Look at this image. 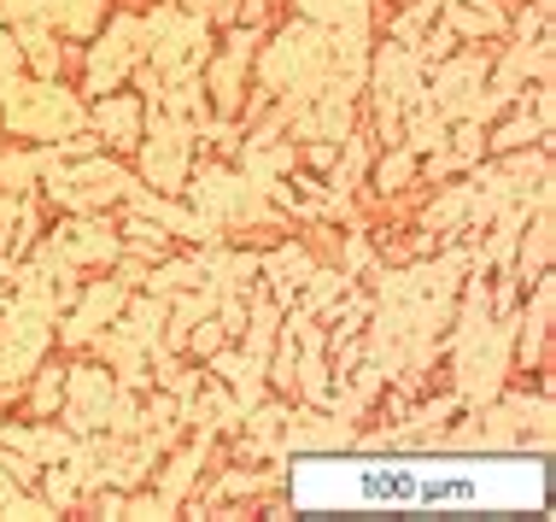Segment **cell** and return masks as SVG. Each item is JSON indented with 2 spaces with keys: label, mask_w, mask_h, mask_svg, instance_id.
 I'll use <instances>...</instances> for the list:
<instances>
[{
  "label": "cell",
  "mask_w": 556,
  "mask_h": 522,
  "mask_svg": "<svg viewBox=\"0 0 556 522\" xmlns=\"http://www.w3.org/2000/svg\"><path fill=\"white\" fill-rule=\"evenodd\" d=\"M41 183V165H36V147L29 141H0V194H12V200H29Z\"/></svg>",
  "instance_id": "3"
},
{
  "label": "cell",
  "mask_w": 556,
  "mask_h": 522,
  "mask_svg": "<svg viewBox=\"0 0 556 522\" xmlns=\"http://www.w3.org/2000/svg\"><path fill=\"white\" fill-rule=\"evenodd\" d=\"M88 129H94L100 147H112V153H135L141 136H147V100L129 95V88L94 95V107H88Z\"/></svg>",
  "instance_id": "1"
},
{
  "label": "cell",
  "mask_w": 556,
  "mask_h": 522,
  "mask_svg": "<svg viewBox=\"0 0 556 522\" xmlns=\"http://www.w3.org/2000/svg\"><path fill=\"white\" fill-rule=\"evenodd\" d=\"M551 129L539 124V117L528 107H509L504 124H486V159L492 153H521V147H533V141H545Z\"/></svg>",
  "instance_id": "4"
},
{
  "label": "cell",
  "mask_w": 556,
  "mask_h": 522,
  "mask_svg": "<svg viewBox=\"0 0 556 522\" xmlns=\"http://www.w3.org/2000/svg\"><path fill=\"white\" fill-rule=\"evenodd\" d=\"M18 406H24L29 423H48V417H59V406H65V358H53V352H48L36 370H29Z\"/></svg>",
  "instance_id": "2"
},
{
  "label": "cell",
  "mask_w": 556,
  "mask_h": 522,
  "mask_svg": "<svg viewBox=\"0 0 556 522\" xmlns=\"http://www.w3.org/2000/svg\"><path fill=\"white\" fill-rule=\"evenodd\" d=\"M293 12L305 24H317V29H334L345 12H352V0H293Z\"/></svg>",
  "instance_id": "5"
}]
</instances>
